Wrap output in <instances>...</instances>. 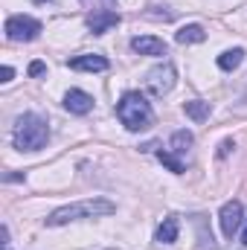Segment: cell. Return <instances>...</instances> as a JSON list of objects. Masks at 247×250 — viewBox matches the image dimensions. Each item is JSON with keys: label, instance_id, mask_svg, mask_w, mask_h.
<instances>
[{"label": "cell", "instance_id": "cell-1", "mask_svg": "<svg viewBox=\"0 0 247 250\" xmlns=\"http://www.w3.org/2000/svg\"><path fill=\"white\" fill-rule=\"evenodd\" d=\"M117 207L105 198H90V201H76V204H67L62 209H56L53 215H47V227H62L70 221H79V218H96V215H111Z\"/></svg>", "mask_w": 247, "mask_h": 250}, {"label": "cell", "instance_id": "cell-2", "mask_svg": "<svg viewBox=\"0 0 247 250\" xmlns=\"http://www.w3.org/2000/svg\"><path fill=\"white\" fill-rule=\"evenodd\" d=\"M47 137H50L47 120H41L38 114L18 117V123H15V148H21V151H38V148L47 146Z\"/></svg>", "mask_w": 247, "mask_h": 250}, {"label": "cell", "instance_id": "cell-3", "mask_svg": "<svg viewBox=\"0 0 247 250\" xmlns=\"http://www.w3.org/2000/svg\"><path fill=\"white\" fill-rule=\"evenodd\" d=\"M117 117H120V123L128 131H143V128H148L151 120H154L151 105L140 93H125L123 99H120V105H117Z\"/></svg>", "mask_w": 247, "mask_h": 250}, {"label": "cell", "instance_id": "cell-4", "mask_svg": "<svg viewBox=\"0 0 247 250\" xmlns=\"http://www.w3.org/2000/svg\"><path fill=\"white\" fill-rule=\"evenodd\" d=\"M41 35V23L26 15H15L6 21V38L9 41H35Z\"/></svg>", "mask_w": 247, "mask_h": 250}, {"label": "cell", "instance_id": "cell-5", "mask_svg": "<svg viewBox=\"0 0 247 250\" xmlns=\"http://www.w3.org/2000/svg\"><path fill=\"white\" fill-rule=\"evenodd\" d=\"M175 79H178L175 67H172V64H160V67H154V70L148 73L145 87H148L151 96H166V93L175 87Z\"/></svg>", "mask_w": 247, "mask_h": 250}, {"label": "cell", "instance_id": "cell-6", "mask_svg": "<svg viewBox=\"0 0 247 250\" xmlns=\"http://www.w3.org/2000/svg\"><path fill=\"white\" fill-rule=\"evenodd\" d=\"M242 204L239 201H227L224 207H221V215H218V221H221V233H224V239H233L236 233H239V227H242Z\"/></svg>", "mask_w": 247, "mask_h": 250}, {"label": "cell", "instance_id": "cell-7", "mask_svg": "<svg viewBox=\"0 0 247 250\" xmlns=\"http://www.w3.org/2000/svg\"><path fill=\"white\" fill-rule=\"evenodd\" d=\"M117 23H120V15H117V12H108V9H99V12L87 15V26H90L93 35H105V32L114 29Z\"/></svg>", "mask_w": 247, "mask_h": 250}, {"label": "cell", "instance_id": "cell-8", "mask_svg": "<svg viewBox=\"0 0 247 250\" xmlns=\"http://www.w3.org/2000/svg\"><path fill=\"white\" fill-rule=\"evenodd\" d=\"M134 53L140 56H166V41L163 38H154V35H140L131 41Z\"/></svg>", "mask_w": 247, "mask_h": 250}, {"label": "cell", "instance_id": "cell-9", "mask_svg": "<svg viewBox=\"0 0 247 250\" xmlns=\"http://www.w3.org/2000/svg\"><path fill=\"white\" fill-rule=\"evenodd\" d=\"M64 108H67L70 114H87V111L93 108V96H87L84 90H70V93L64 96Z\"/></svg>", "mask_w": 247, "mask_h": 250}, {"label": "cell", "instance_id": "cell-10", "mask_svg": "<svg viewBox=\"0 0 247 250\" xmlns=\"http://www.w3.org/2000/svg\"><path fill=\"white\" fill-rule=\"evenodd\" d=\"M73 70H90V73H99V70H108V59L105 56H76L70 59Z\"/></svg>", "mask_w": 247, "mask_h": 250}, {"label": "cell", "instance_id": "cell-11", "mask_svg": "<svg viewBox=\"0 0 247 250\" xmlns=\"http://www.w3.org/2000/svg\"><path fill=\"white\" fill-rule=\"evenodd\" d=\"M178 233H181V224H178L175 215H169V218H163V224L157 227V242H160V245H172V242H178Z\"/></svg>", "mask_w": 247, "mask_h": 250}, {"label": "cell", "instance_id": "cell-12", "mask_svg": "<svg viewBox=\"0 0 247 250\" xmlns=\"http://www.w3.org/2000/svg\"><path fill=\"white\" fill-rule=\"evenodd\" d=\"M204 38H206V32H204V26H198V23L181 26V29H178V35H175V41H178V44H201Z\"/></svg>", "mask_w": 247, "mask_h": 250}, {"label": "cell", "instance_id": "cell-13", "mask_svg": "<svg viewBox=\"0 0 247 250\" xmlns=\"http://www.w3.org/2000/svg\"><path fill=\"white\" fill-rule=\"evenodd\" d=\"M184 111H186V117H192L195 123H204V120H209V102H201V99H195V102H186Z\"/></svg>", "mask_w": 247, "mask_h": 250}, {"label": "cell", "instance_id": "cell-14", "mask_svg": "<svg viewBox=\"0 0 247 250\" xmlns=\"http://www.w3.org/2000/svg\"><path fill=\"white\" fill-rule=\"evenodd\" d=\"M242 62H245V50H227V53H221V56H218V67H221V70H227V73H230V70H236Z\"/></svg>", "mask_w": 247, "mask_h": 250}, {"label": "cell", "instance_id": "cell-15", "mask_svg": "<svg viewBox=\"0 0 247 250\" xmlns=\"http://www.w3.org/2000/svg\"><path fill=\"white\" fill-rule=\"evenodd\" d=\"M189 146H192V134H189V131H175V134H172V151L186 154Z\"/></svg>", "mask_w": 247, "mask_h": 250}, {"label": "cell", "instance_id": "cell-16", "mask_svg": "<svg viewBox=\"0 0 247 250\" xmlns=\"http://www.w3.org/2000/svg\"><path fill=\"white\" fill-rule=\"evenodd\" d=\"M157 157H160V163H163L169 172H175V175H181V172H184V163H181L172 151H157Z\"/></svg>", "mask_w": 247, "mask_h": 250}, {"label": "cell", "instance_id": "cell-17", "mask_svg": "<svg viewBox=\"0 0 247 250\" xmlns=\"http://www.w3.org/2000/svg\"><path fill=\"white\" fill-rule=\"evenodd\" d=\"M44 70H47V64H44V62H32V64H29V76H41Z\"/></svg>", "mask_w": 247, "mask_h": 250}, {"label": "cell", "instance_id": "cell-18", "mask_svg": "<svg viewBox=\"0 0 247 250\" xmlns=\"http://www.w3.org/2000/svg\"><path fill=\"white\" fill-rule=\"evenodd\" d=\"M12 76H15L12 67H3V70H0V82H12Z\"/></svg>", "mask_w": 247, "mask_h": 250}, {"label": "cell", "instance_id": "cell-19", "mask_svg": "<svg viewBox=\"0 0 247 250\" xmlns=\"http://www.w3.org/2000/svg\"><path fill=\"white\" fill-rule=\"evenodd\" d=\"M230 148H233V140H224V143H221V151H218V154H221V157H227V154H230Z\"/></svg>", "mask_w": 247, "mask_h": 250}, {"label": "cell", "instance_id": "cell-20", "mask_svg": "<svg viewBox=\"0 0 247 250\" xmlns=\"http://www.w3.org/2000/svg\"><path fill=\"white\" fill-rule=\"evenodd\" d=\"M242 242L247 245V224H245V233H242Z\"/></svg>", "mask_w": 247, "mask_h": 250}, {"label": "cell", "instance_id": "cell-21", "mask_svg": "<svg viewBox=\"0 0 247 250\" xmlns=\"http://www.w3.org/2000/svg\"><path fill=\"white\" fill-rule=\"evenodd\" d=\"M32 3H47V0H32Z\"/></svg>", "mask_w": 247, "mask_h": 250}]
</instances>
